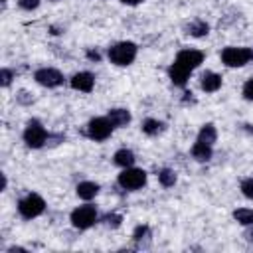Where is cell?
Segmentation results:
<instances>
[{"mask_svg":"<svg viewBox=\"0 0 253 253\" xmlns=\"http://www.w3.org/2000/svg\"><path fill=\"white\" fill-rule=\"evenodd\" d=\"M202 61H204V53H202L200 49H182V51L176 55V59H174V63L170 65V69H168L170 81H172L174 85H178V87H184L186 81H188V77H190V73H192Z\"/></svg>","mask_w":253,"mask_h":253,"instance_id":"1","label":"cell"},{"mask_svg":"<svg viewBox=\"0 0 253 253\" xmlns=\"http://www.w3.org/2000/svg\"><path fill=\"white\" fill-rule=\"evenodd\" d=\"M136 49L138 47L132 42H119L113 47H109V59L115 65H121V67L130 65L134 61V57H136Z\"/></svg>","mask_w":253,"mask_h":253,"instance_id":"2","label":"cell"},{"mask_svg":"<svg viewBox=\"0 0 253 253\" xmlns=\"http://www.w3.org/2000/svg\"><path fill=\"white\" fill-rule=\"evenodd\" d=\"M253 59L251 47H225L221 51V61L227 67H243Z\"/></svg>","mask_w":253,"mask_h":253,"instance_id":"3","label":"cell"},{"mask_svg":"<svg viewBox=\"0 0 253 253\" xmlns=\"http://www.w3.org/2000/svg\"><path fill=\"white\" fill-rule=\"evenodd\" d=\"M113 128H115V125L111 123L109 117H95V119H91L89 125H87V136H89L91 140L101 142V140H107V138L111 136Z\"/></svg>","mask_w":253,"mask_h":253,"instance_id":"4","label":"cell"},{"mask_svg":"<svg viewBox=\"0 0 253 253\" xmlns=\"http://www.w3.org/2000/svg\"><path fill=\"white\" fill-rule=\"evenodd\" d=\"M43 210H45V202H43V198L38 196V194H28V196H24V198L18 202V211H20V215L26 217V219L38 217Z\"/></svg>","mask_w":253,"mask_h":253,"instance_id":"5","label":"cell"},{"mask_svg":"<svg viewBox=\"0 0 253 253\" xmlns=\"http://www.w3.org/2000/svg\"><path fill=\"white\" fill-rule=\"evenodd\" d=\"M47 132L45 128L42 126L40 121L32 119L28 125H26V130H24V142L30 146V148H42L45 142H47Z\"/></svg>","mask_w":253,"mask_h":253,"instance_id":"6","label":"cell"},{"mask_svg":"<svg viewBox=\"0 0 253 253\" xmlns=\"http://www.w3.org/2000/svg\"><path fill=\"white\" fill-rule=\"evenodd\" d=\"M69 219H71L73 227H77V229H89V227L97 221V210H95V206H91V204L79 206V208H75V210L71 211Z\"/></svg>","mask_w":253,"mask_h":253,"instance_id":"7","label":"cell"},{"mask_svg":"<svg viewBox=\"0 0 253 253\" xmlns=\"http://www.w3.org/2000/svg\"><path fill=\"white\" fill-rule=\"evenodd\" d=\"M146 184V172L140 170V168H125L121 174H119V186L125 188V190H138Z\"/></svg>","mask_w":253,"mask_h":253,"instance_id":"8","label":"cell"},{"mask_svg":"<svg viewBox=\"0 0 253 253\" xmlns=\"http://www.w3.org/2000/svg\"><path fill=\"white\" fill-rule=\"evenodd\" d=\"M34 79L43 87H59L63 83V73L53 67H42L34 73Z\"/></svg>","mask_w":253,"mask_h":253,"instance_id":"9","label":"cell"},{"mask_svg":"<svg viewBox=\"0 0 253 253\" xmlns=\"http://www.w3.org/2000/svg\"><path fill=\"white\" fill-rule=\"evenodd\" d=\"M93 85H95V77L89 71H79L71 77V87L77 89V91L89 93V91H93Z\"/></svg>","mask_w":253,"mask_h":253,"instance_id":"10","label":"cell"},{"mask_svg":"<svg viewBox=\"0 0 253 253\" xmlns=\"http://www.w3.org/2000/svg\"><path fill=\"white\" fill-rule=\"evenodd\" d=\"M200 87L206 91V93H215L219 87H221V75L213 73V71H206L200 79Z\"/></svg>","mask_w":253,"mask_h":253,"instance_id":"11","label":"cell"},{"mask_svg":"<svg viewBox=\"0 0 253 253\" xmlns=\"http://www.w3.org/2000/svg\"><path fill=\"white\" fill-rule=\"evenodd\" d=\"M113 160H115V164L121 166V168H130V166L134 164L136 158H134V152H132V150H128V148H121V150L115 152Z\"/></svg>","mask_w":253,"mask_h":253,"instance_id":"12","label":"cell"},{"mask_svg":"<svg viewBox=\"0 0 253 253\" xmlns=\"http://www.w3.org/2000/svg\"><path fill=\"white\" fill-rule=\"evenodd\" d=\"M107 117L111 119V123L115 126H126L130 123V113L126 109H111Z\"/></svg>","mask_w":253,"mask_h":253,"instance_id":"13","label":"cell"},{"mask_svg":"<svg viewBox=\"0 0 253 253\" xmlns=\"http://www.w3.org/2000/svg\"><path fill=\"white\" fill-rule=\"evenodd\" d=\"M198 140H200V142H204V144L213 146V142L217 140V130H215V126H213L211 123L204 125V126L200 128V132H198Z\"/></svg>","mask_w":253,"mask_h":253,"instance_id":"14","label":"cell"},{"mask_svg":"<svg viewBox=\"0 0 253 253\" xmlns=\"http://www.w3.org/2000/svg\"><path fill=\"white\" fill-rule=\"evenodd\" d=\"M184 30H186V34H190V36H194V38H204V36H208L210 26H208L204 20H194V22H190Z\"/></svg>","mask_w":253,"mask_h":253,"instance_id":"15","label":"cell"},{"mask_svg":"<svg viewBox=\"0 0 253 253\" xmlns=\"http://www.w3.org/2000/svg\"><path fill=\"white\" fill-rule=\"evenodd\" d=\"M192 156L198 160V162H208L211 158V146L210 144H204L200 140H196V144L192 146Z\"/></svg>","mask_w":253,"mask_h":253,"instance_id":"16","label":"cell"},{"mask_svg":"<svg viewBox=\"0 0 253 253\" xmlns=\"http://www.w3.org/2000/svg\"><path fill=\"white\" fill-rule=\"evenodd\" d=\"M97 194H99V184L95 182H81L77 186V196L81 200H93Z\"/></svg>","mask_w":253,"mask_h":253,"instance_id":"17","label":"cell"},{"mask_svg":"<svg viewBox=\"0 0 253 253\" xmlns=\"http://www.w3.org/2000/svg\"><path fill=\"white\" fill-rule=\"evenodd\" d=\"M164 130V123L162 121H156V119H144L142 121V132L148 134V136H156Z\"/></svg>","mask_w":253,"mask_h":253,"instance_id":"18","label":"cell"},{"mask_svg":"<svg viewBox=\"0 0 253 253\" xmlns=\"http://www.w3.org/2000/svg\"><path fill=\"white\" fill-rule=\"evenodd\" d=\"M233 219L241 225H253V210H247V208H239L233 211Z\"/></svg>","mask_w":253,"mask_h":253,"instance_id":"19","label":"cell"},{"mask_svg":"<svg viewBox=\"0 0 253 253\" xmlns=\"http://www.w3.org/2000/svg\"><path fill=\"white\" fill-rule=\"evenodd\" d=\"M158 180H160V184H162L164 188H170V186L176 184V172L170 170V168H162V170L158 172Z\"/></svg>","mask_w":253,"mask_h":253,"instance_id":"20","label":"cell"},{"mask_svg":"<svg viewBox=\"0 0 253 253\" xmlns=\"http://www.w3.org/2000/svg\"><path fill=\"white\" fill-rule=\"evenodd\" d=\"M148 237H150V227H148V225H138V227L134 229V233H132V239H134V243H136L138 247H142V241L148 239Z\"/></svg>","mask_w":253,"mask_h":253,"instance_id":"21","label":"cell"},{"mask_svg":"<svg viewBox=\"0 0 253 253\" xmlns=\"http://www.w3.org/2000/svg\"><path fill=\"white\" fill-rule=\"evenodd\" d=\"M121 221H123V217H121L119 213H107V215L103 217V223H105L107 227H119Z\"/></svg>","mask_w":253,"mask_h":253,"instance_id":"22","label":"cell"},{"mask_svg":"<svg viewBox=\"0 0 253 253\" xmlns=\"http://www.w3.org/2000/svg\"><path fill=\"white\" fill-rule=\"evenodd\" d=\"M241 192H243L245 198L253 200V178H245V180L241 182Z\"/></svg>","mask_w":253,"mask_h":253,"instance_id":"23","label":"cell"},{"mask_svg":"<svg viewBox=\"0 0 253 253\" xmlns=\"http://www.w3.org/2000/svg\"><path fill=\"white\" fill-rule=\"evenodd\" d=\"M0 83H2V87H8V85L12 83V71H10L8 67H4V69L0 71Z\"/></svg>","mask_w":253,"mask_h":253,"instance_id":"24","label":"cell"},{"mask_svg":"<svg viewBox=\"0 0 253 253\" xmlns=\"http://www.w3.org/2000/svg\"><path fill=\"white\" fill-rule=\"evenodd\" d=\"M18 4L24 10H36L40 6V0H18Z\"/></svg>","mask_w":253,"mask_h":253,"instance_id":"25","label":"cell"},{"mask_svg":"<svg viewBox=\"0 0 253 253\" xmlns=\"http://www.w3.org/2000/svg\"><path fill=\"white\" fill-rule=\"evenodd\" d=\"M16 101H18V103H22V105H30V103H32V95H30L28 91H18Z\"/></svg>","mask_w":253,"mask_h":253,"instance_id":"26","label":"cell"},{"mask_svg":"<svg viewBox=\"0 0 253 253\" xmlns=\"http://www.w3.org/2000/svg\"><path fill=\"white\" fill-rule=\"evenodd\" d=\"M243 97L247 101H253V79H249L245 85H243Z\"/></svg>","mask_w":253,"mask_h":253,"instance_id":"27","label":"cell"},{"mask_svg":"<svg viewBox=\"0 0 253 253\" xmlns=\"http://www.w3.org/2000/svg\"><path fill=\"white\" fill-rule=\"evenodd\" d=\"M63 138H65L63 134H49V136H47V142H49V144L53 146V144H59V142H61Z\"/></svg>","mask_w":253,"mask_h":253,"instance_id":"28","label":"cell"},{"mask_svg":"<svg viewBox=\"0 0 253 253\" xmlns=\"http://www.w3.org/2000/svg\"><path fill=\"white\" fill-rule=\"evenodd\" d=\"M87 57H89L91 61H99V59H101V53H99L97 49H89V51H87Z\"/></svg>","mask_w":253,"mask_h":253,"instance_id":"29","label":"cell"},{"mask_svg":"<svg viewBox=\"0 0 253 253\" xmlns=\"http://www.w3.org/2000/svg\"><path fill=\"white\" fill-rule=\"evenodd\" d=\"M123 4H128V6H136V4H140L142 0H121Z\"/></svg>","mask_w":253,"mask_h":253,"instance_id":"30","label":"cell"},{"mask_svg":"<svg viewBox=\"0 0 253 253\" xmlns=\"http://www.w3.org/2000/svg\"><path fill=\"white\" fill-rule=\"evenodd\" d=\"M247 239H249V241H253V229H251V231L247 233Z\"/></svg>","mask_w":253,"mask_h":253,"instance_id":"31","label":"cell"}]
</instances>
